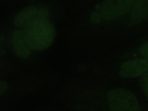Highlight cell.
Wrapping results in <instances>:
<instances>
[{
  "instance_id": "cell-8",
  "label": "cell",
  "mask_w": 148,
  "mask_h": 111,
  "mask_svg": "<svg viewBox=\"0 0 148 111\" xmlns=\"http://www.w3.org/2000/svg\"><path fill=\"white\" fill-rule=\"evenodd\" d=\"M140 86L144 94L148 99V72L144 74L140 79Z\"/></svg>"
},
{
  "instance_id": "cell-2",
  "label": "cell",
  "mask_w": 148,
  "mask_h": 111,
  "mask_svg": "<svg viewBox=\"0 0 148 111\" xmlns=\"http://www.w3.org/2000/svg\"><path fill=\"white\" fill-rule=\"evenodd\" d=\"M135 1H104L99 2L90 16L93 23L117 19L131 9Z\"/></svg>"
},
{
  "instance_id": "cell-4",
  "label": "cell",
  "mask_w": 148,
  "mask_h": 111,
  "mask_svg": "<svg viewBox=\"0 0 148 111\" xmlns=\"http://www.w3.org/2000/svg\"><path fill=\"white\" fill-rule=\"evenodd\" d=\"M148 72V58L131 60L123 63L119 67V73L125 78H135Z\"/></svg>"
},
{
  "instance_id": "cell-3",
  "label": "cell",
  "mask_w": 148,
  "mask_h": 111,
  "mask_svg": "<svg viewBox=\"0 0 148 111\" xmlns=\"http://www.w3.org/2000/svg\"><path fill=\"white\" fill-rule=\"evenodd\" d=\"M111 111H138L139 103L136 97L124 88H116L107 94Z\"/></svg>"
},
{
  "instance_id": "cell-10",
  "label": "cell",
  "mask_w": 148,
  "mask_h": 111,
  "mask_svg": "<svg viewBox=\"0 0 148 111\" xmlns=\"http://www.w3.org/2000/svg\"><path fill=\"white\" fill-rule=\"evenodd\" d=\"M7 87V84L6 82L4 81H1V85H0V88H1V94H2L5 91Z\"/></svg>"
},
{
  "instance_id": "cell-5",
  "label": "cell",
  "mask_w": 148,
  "mask_h": 111,
  "mask_svg": "<svg viewBox=\"0 0 148 111\" xmlns=\"http://www.w3.org/2000/svg\"><path fill=\"white\" fill-rule=\"evenodd\" d=\"M42 17H50L48 10L43 6H32L25 8L16 15L14 24L21 28L30 21Z\"/></svg>"
},
{
  "instance_id": "cell-9",
  "label": "cell",
  "mask_w": 148,
  "mask_h": 111,
  "mask_svg": "<svg viewBox=\"0 0 148 111\" xmlns=\"http://www.w3.org/2000/svg\"><path fill=\"white\" fill-rule=\"evenodd\" d=\"M141 53L143 56L148 58V42L143 44L140 49Z\"/></svg>"
},
{
  "instance_id": "cell-1",
  "label": "cell",
  "mask_w": 148,
  "mask_h": 111,
  "mask_svg": "<svg viewBox=\"0 0 148 111\" xmlns=\"http://www.w3.org/2000/svg\"><path fill=\"white\" fill-rule=\"evenodd\" d=\"M21 29L32 50L46 49L51 45L55 37V28L50 17H39L30 21Z\"/></svg>"
},
{
  "instance_id": "cell-6",
  "label": "cell",
  "mask_w": 148,
  "mask_h": 111,
  "mask_svg": "<svg viewBox=\"0 0 148 111\" xmlns=\"http://www.w3.org/2000/svg\"><path fill=\"white\" fill-rule=\"evenodd\" d=\"M11 42L17 56L22 58H27L30 56L32 49L27 41L22 29L13 31L11 36Z\"/></svg>"
},
{
  "instance_id": "cell-7",
  "label": "cell",
  "mask_w": 148,
  "mask_h": 111,
  "mask_svg": "<svg viewBox=\"0 0 148 111\" xmlns=\"http://www.w3.org/2000/svg\"><path fill=\"white\" fill-rule=\"evenodd\" d=\"M131 9V18L133 22L145 20L148 17V1H135Z\"/></svg>"
}]
</instances>
